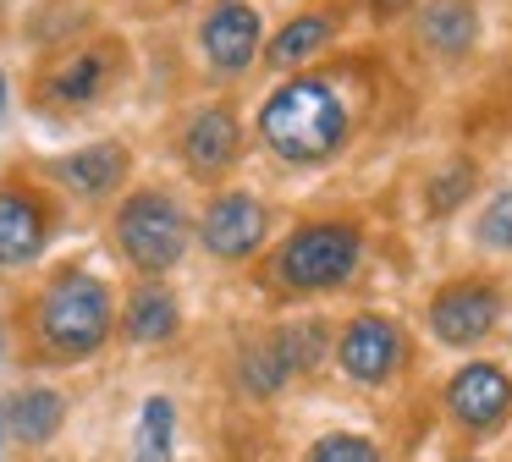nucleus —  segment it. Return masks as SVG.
<instances>
[{
	"label": "nucleus",
	"instance_id": "1",
	"mask_svg": "<svg viewBox=\"0 0 512 462\" xmlns=\"http://www.w3.org/2000/svg\"><path fill=\"white\" fill-rule=\"evenodd\" d=\"M259 138L292 165H320L347 143V105L325 77H292L259 110Z\"/></svg>",
	"mask_w": 512,
	"mask_h": 462
},
{
	"label": "nucleus",
	"instance_id": "2",
	"mask_svg": "<svg viewBox=\"0 0 512 462\" xmlns=\"http://www.w3.org/2000/svg\"><path fill=\"white\" fill-rule=\"evenodd\" d=\"M39 336H45L50 358H89L111 336V286L100 275H61L45 297H39Z\"/></svg>",
	"mask_w": 512,
	"mask_h": 462
},
{
	"label": "nucleus",
	"instance_id": "3",
	"mask_svg": "<svg viewBox=\"0 0 512 462\" xmlns=\"http://www.w3.org/2000/svg\"><path fill=\"white\" fill-rule=\"evenodd\" d=\"M358 253L364 237L353 220H309L276 248V281L292 292H325L358 270Z\"/></svg>",
	"mask_w": 512,
	"mask_h": 462
},
{
	"label": "nucleus",
	"instance_id": "4",
	"mask_svg": "<svg viewBox=\"0 0 512 462\" xmlns=\"http://www.w3.org/2000/svg\"><path fill=\"white\" fill-rule=\"evenodd\" d=\"M116 242H122V253L138 270L160 275L182 259V248H188V215H182L177 198H166V193H133L116 209Z\"/></svg>",
	"mask_w": 512,
	"mask_h": 462
},
{
	"label": "nucleus",
	"instance_id": "5",
	"mask_svg": "<svg viewBox=\"0 0 512 462\" xmlns=\"http://www.w3.org/2000/svg\"><path fill=\"white\" fill-rule=\"evenodd\" d=\"M496 319H501V297L490 281H452L430 303V330L446 347H474V341H485L496 330Z\"/></svg>",
	"mask_w": 512,
	"mask_h": 462
},
{
	"label": "nucleus",
	"instance_id": "6",
	"mask_svg": "<svg viewBox=\"0 0 512 462\" xmlns=\"http://www.w3.org/2000/svg\"><path fill=\"white\" fill-rule=\"evenodd\" d=\"M265 231H270V215L254 193H221L199 220V237L215 259H248L265 242Z\"/></svg>",
	"mask_w": 512,
	"mask_h": 462
},
{
	"label": "nucleus",
	"instance_id": "7",
	"mask_svg": "<svg viewBox=\"0 0 512 462\" xmlns=\"http://www.w3.org/2000/svg\"><path fill=\"white\" fill-rule=\"evenodd\" d=\"M259 39H265V28H259V11L248 0H215L199 28V44L215 72H248L259 55Z\"/></svg>",
	"mask_w": 512,
	"mask_h": 462
},
{
	"label": "nucleus",
	"instance_id": "8",
	"mask_svg": "<svg viewBox=\"0 0 512 462\" xmlns=\"http://www.w3.org/2000/svg\"><path fill=\"white\" fill-rule=\"evenodd\" d=\"M402 352H408V341H402V330L391 325V319H353V325L342 330V341H336V358H342V369L353 374V380H391V374L402 369Z\"/></svg>",
	"mask_w": 512,
	"mask_h": 462
},
{
	"label": "nucleus",
	"instance_id": "9",
	"mask_svg": "<svg viewBox=\"0 0 512 462\" xmlns=\"http://www.w3.org/2000/svg\"><path fill=\"white\" fill-rule=\"evenodd\" d=\"M446 407H452L457 424L490 429V424H501L507 407H512V380L496 363H468V369H457L452 385H446Z\"/></svg>",
	"mask_w": 512,
	"mask_h": 462
},
{
	"label": "nucleus",
	"instance_id": "10",
	"mask_svg": "<svg viewBox=\"0 0 512 462\" xmlns=\"http://www.w3.org/2000/svg\"><path fill=\"white\" fill-rule=\"evenodd\" d=\"M50 242V209L28 187H0V264H34Z\"/></svg>",
	"mask_w": 512,
	"mask_h": 462
},
{
	"label": "nucleus",
	"instance_id": "11",
	"mask_svg": "<svg viewBox=\"0 0 512 462\" xmlns=\"http://www.w3.org/2000/svg\"><path fill=\"white\" fill-rule=\"evenodd\" d=\"M237 149H243V127H237V116L226 105H204L188 121V132H182V154H188V165L199 176L226 171L237 160Z\"/></svg>",
	"mask_w": 512,
	"mask_h": 462
},
{
	"label": "nucleus",
	"instance_id": "12",
	"mask_svg": "<svg viewBox=\"0 0 512 462\" xmlns=\"http://www.w3.org/2000/svg\"><path fill=\"white\" fill-rule=\"evenodd\" d=\"M127 165H133V160H127L122 143H89V149L56 160V176H61V187H67V193H78V198H105V193H116V187H122Z\"/></svg>",
	"mask_w": 512,
	"mask_h": 462
},
{
	"label": "nucleus",
	"instance_id": "13",
	"mask_svg": "<svg viewBox=\"0 0 512 462\" xmlns=\"http://www.w3.org/2000/svg\"><path fill=\"white\" fill-rule=\"evenodd\" d=\"M419 39L441 55H468L479 39V11L474 0H430L419 17Z\"/></svg>",
	"mask_w": 512,
	"mask_h": 462
},
{
	"label": "nucleus",
	"instance_id": "14",
	"mask_svg": "<svg viewBox=\"0 0 512 462\" xmlns=\"http://www.w3.org/2000/svg\"><path fill=\"white\" fill-rule=\"evenodd\" d=\"M111 72H116V50L111 44H89V50H78L56 77H50V94H56L61 105H89V99L105 94Z\"/></svg>",
	"mask_w": 512,
	"mask_h": 462
},
{
	"label": "nucleus",
	"instance_id": "15",
	"mask_svg": "<svg viewBox=\"0 0 512 462\" xmlns=\"http://www.w3.org/2000/svg\"><path fill=\"white\" fill-rule=\"evenodd\" d=\"M331 39H336L331 11H303V17H292L287 28L276 33V44H270V66H303V61H314Z\"/></svg>",
	"mask_w": 512,
	"mask_h": 462
},
{
	"label": "nucleus",
	"instance_id": "16",
	"mask_svg": "<svg viewBox=\"0 0 512 462\" xmlns=\"http://www.w3.org/2000/svg\"><path fill=\"white\" fill-rule=\"evenodd\" d=\"M61 418H67V402H61L56 391H23L0 424H12V435L23 440V446H45L61 429Z\"/></svg>",
	"mask_w": 512,
	"mask_h": 462
},
{
	"label": "nucleus",
	"instance_id": "17",
	"mask_svg": "<svg viewBox=\"0 0 512 462\" xmlns=\"http://www.w3.org/2000/svg\"><path fill=\"white\" fill-rule=\"evenodd\" d=\"M177 297L160 292V286H144V292H133V308H127V336L133 341H166L177 336Z\"/></svg>",
	"mask_w": 512,
	"mask_h": 462
},
{
	"label": "nucleus",
	"instance_id": "18",
	"mask_svg": "<svg viewBox=\"0 0 512 462\" xmlns=\"http://www.w3.org/2000/svg\"><path fill=\"white\" fill-rule=\"evenodd\" d=\"M171 435H177V407H171V396H149L144 418H138L133 462H171Z\"/></svg>",
	"mask_w": 512,
	"mask_h": 462
},
{
	"label": "nucleus",
	"instance_id": "19",
	"mask_svg": "<svg viewBox=\"0 0 512 462\" xmlns=\"http://www.w3.org/2000/svg\"><path fill=\"white\" fill-rule=\"evenodd\" d=\"M276 358H281V369H309V363H320V352H325V325H292V330H281L276 341Z\"/></svg>",
	"mask_w": 512,
	"mask_h": 462
},
{
	"label": "nucleus",
	"instance_id": "20",
	"mask_svg": "<svg viewBox=\"0 0 512 462\" xmlns=\"http://www.w3.org/2000/svg\"><path fill=\"white\" fill-rule=\"evenodd\" d=\"M474 231H479V242H485V248L512 253V187H507V193H496V198H490Z\"/></svg>",
	"mask_w": 512,
	"mask_h": 462
},
{
	"label": "nucleus",
	"instance_id": "21",
	"mask_svg": "<svg viewBox=\"0 0 512 462\" xmlns=\"http://www.w3.org/2000/svg\"><path fill=\"white\" fill-rule=\"evenodd\" d=\"M281 380H287V369H281L276 347H254V352L243 358V385H248L254 396H270Z\"/></svg>",
	"mask_w": 512,
	"mask_h": 462
},
{
	"label": "nucleus",
	"instance_id": "22",
	"mask_svg": "<svg viewBox=\"0 0 512 462\" xmlns=\"http://www.w3.org/2000/svg\"><path fill=\"white\" fill-rule=\"evenodd\" d=\"M474 193V165H452V171H441L430 182V209H441V215H452L463 198Z\"/></svg>",
	"mask_w": 512,
	"mask_h": 462
},
{
	"label": "nucleus",
	"instance_id": "23",
	"mask_svg": "<svg viewBox=\"0 0 512 462\" xmlns=\"http://www.w3.org/2000/svg\"><path fill=\"white\" fill-rule=\"evenodd\" d=\"M309 462H380V451H375V440H364V435H325Z\"/></svg>",
	"mask_w": 512,
	"mask_h": 462
},
{
	"label": "nucleus",
	"instance_id": "24",
	"mask_svg": "<svg viewBox=\"0 0 512 462\" xmlns=\"http://www.w3.org/2000/svg\"><path fill=\"white\" fill-rule=\"evenodd\" d=\"M369 11H375V17H397V11H408L413 0H364Z\"/></svg>",
	"mask_w": 512,
	"mask_h": 462
},
{
	"label": "nucleus",
	"instance_id": "25",
	"mask_svg": "<svg viewBox=\"0 0 512 462\" xmlns=\"http://www.w3.org/2000/svg\"><path fill=\"white\" fill-rule=\"evenodd\" d=\"M0 116H6V72H0Z\"/></svg>",
	"mask_w": 512,
	"mask_h": 462
},
{
	"label": "nucleus",
	"instance_id": "26",
	"mask_svg": "<svg viewBox=\"0 0 512 462\" xmlns=\"http://www.w3.org/2000/svg\"><path fill=\"white\" fill-rule=\"evenodd\" d=\"M0 358H6V330H0Z\"/></svg>",
	"mask_w": 512,
	"mask_h": 462
},
{
	"label": "nucleus",
	"instance_id": "27",
	"mask_svg": "<svg viewBox=\"0 0 512 462\" xmlns=\"http://www.w3.org/2000/svg\"><path fill=\"white\" fill-rule=\"evenodd\" d=\"M0 440H6V424H0Z\"/></svg>",
	"mask_w": 512,
	"mask_h": 462
}]
</instances>
